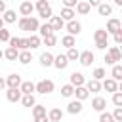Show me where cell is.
Here are the masks:
<instances>
[{"label":"cell","mask_w":122,"mask_h":122,"mask_svg":"<svg viewBox=\"0 0 122 122\" xmlns=\"http://www.w3.org/2000/svg\"><path fill=\"white\" fill-rule=\"evenodd\" d=\"M67 65H69V59H67V55H65V53L53 55V67H55V69L63 71V69H67Z\"/></svg>","instance_id":"obj_7"},{"label":"cell","mask_w":122,"mask_h":122,"mask_svg":"<svg viewBox=\"0 0 122 122\" xmlns=\"http://www.w3.org/2000/svg\"><path fill=\"white\" fill-rule=\"evenodd\" d=\"M27 44H29V50H36V48H40L42 38H40L38 34H30V36L27 38Z\"/></svg>","instance_id":"obj_20"},{"label":"cell","mask_w":122,"mask_h":122,"mask_svg":"<svg viewBox=\"0 0 122 122\" xmlns=\"http://www.w3.org/2000/svg\"><path fill=\"white\" fill-rule=\"evenodd\" d=\"M10 38H11V34H10V30L4 27V29H0V42H10Z\"/></svg>","instance_id":"obj_39"},{"label":"cell","mask_w":122,"mask_h":122,"mask_svg":"<svg viewBox=\"0 0 122 122\" xmlns=\"http://www.w3.org/2000/svg\"><path fill=\"white\" fill-rule=\"evenodd\" d=\"M32 114H34V118H36V116H46V107L36 103V105L32 107Z\"/></svg>","instance_id":"obj_36"},{"label":"cell","mask_w":122,"mask_h":122,"mask_svg":"<svg viewBox=\"0 0 122 122\" xmlns=\"http://www.w3.org/2000/svg\"><path fill=\"white\" fill-rule=\"evenodd\" d=\"M34 122H50V120H48V116H36Z\"/></svg>","instance_id":"obj_52"},{"label":"cell","mask_w":122,"mask_h":122,"mask_svg":"<svg viewBox=\"0 0 122 122\" xmlns=\"http://www.w3.org/2000/svg\"><path fill=\"white\" fill-rule=\"evenodd\" d=\"M19 92H21L23 95H30V93H34V82H30V80H23L21 86H19Z\"/></svg>","instance_id":"obj_17"},{"label":"cell","mask_w":122,"mask_h":122,"mask_svg":"<svg viewBox=\"0 0 122 122\" xmlns=\"http://www.w3.org/2000/svg\"><path fill=\"white\" fill-rule=\"evenodd\" d=\"M19 101H21V105H23V107H29V109L36 105V99H34V93H30V95H21V99H19Z\"/></svg>","instance_id":"obj_25"},{"label":"cell","mask_w":122,"mask_h":122,"mask_svg":"<svg viewBox=\"0 0 122 122\" xmlns=\"http://www.w3.org/2000/svg\"><path fill=\"white\" fill-rule=\"evenodd\" d=\"M17 50H29V44H27V38H19V48Z\"/></svg>","instance_id":"obj_48"},{"label":"cell","mask_w":122,"mask_h":122,"mask_svg":"<svg viewBox=\"0 0 122 122\" xmlns=\"http://www.w3.org/2000/svg\"><path fill=\"white\" fill-rule=\"evenodd\" d=\"M48 23H50V27H51V30H53V32H55V30H61V29H65V21H63L59 15H51Z\"/></svg>","instance_id":"obj_9"},{"label":"cell","mask_w":122,"mask_h":122,"mask_svg":"<svg viewBox=\"0 0 122 122\" xmlns=\"http://www.w3.org/2000/svg\"><path fill=\"white\" fill-rule=\"evenodd\" d=\"M61 46H65L67 50H69V48H74V46H76V40H74V36H71V34H65V36L61 38Z\"/></svg>","instance_id":"obj_28"},{"label":"cell","mask_w":122,"mask_h":122,"mask_svg":"<svg viewBox=\"0 0 122 122\" xmlns=\"http://www.w3.org/2000/svg\"><path fill=\"white\" fill-rule=\"evenodd\" d=\"M105 76H107V72H105L103 67H97V69H93V72H92V78H93V80H99V82H101Z\"/></svg>","instance_id":"obj_31"},{"label":"cell","mask_w":122,"mask_h":122,"mask_svg":"<svg viewBox=\"0 0 122 122\" xmlns=\"http://www.w3.org/2000/svg\"><path fill=\"white\" fill-rule=\"evenodd\" d=\"M97 11H99V15H111L112 13V6L111 4H107V2H101L99 6H97Z\"/></svg>","instance_id":"obj_26"},{"label":"cell","mask_w":122,"mask_h":122,"mask_svg":"<svg viewBox=\"0 0 122 122\" xmlns=\"http://www.w3.org/2000/svg\"><path fill=\"white\" fill-rule=\"evenodd\" d=\"M71 86H74V88H78V86H84L86 84V78H84V74L82 72H72L71 74V82H69Z\"/></svg>","instance_id":"obj_16"},{"label":"cell","mask_w":122,"mask_h":122,"mask_svg":"<svg viewBox=\"0 0 122 122\" xmlns=\"http://www.w3.org/2000/svg\"><path fill=\"white\" fill-rule=\"evenodd\" d=\"M53 90H55V84H53L51 80H48V78L34 84V92H38V93H42V95H48V93H51Z\"/></svg>","instance_id":"obj_2"},{"label":"cell","mask_w":122,"mask_h":122,"mask_svg":"<svg viewBox=\"0 0 122 122\" xmlns=\"http://www.w3.org/2000/svg\"><path fill=\"white\" fill-rule=\"evenodd\" d=\"M93 40H95V42H99V40H109L107 30H105V29H97V30L93 32Z\"/></svg>","instance_id":"obj_32"},{"label":"cell","mask_w":122,"mask_h":122,"mask_svg":"<svg viewBox=\"0 0 122 122\" xmlns=\"http://www.w3.org/2000/svg\"><path fill=\"white\" fill-rule=\"evenodd\" d=\"M21 76L17 74V72H13V74H10V76H6V88H19L21 86Z\"/></svg>","instance_id":"obj_10"},{"label":"cell","mask_w":122,"mask_h":122,"mask_svg":"<svg viewBox=\"0 0 122 122\" xmlns=\"http://www.w3.org/2000/svg\"><path fill=\"white\" fill-rule=\"evenodd\" d=\"M4 88H6V78H2V76H0V92H2Z\"/></svg>","instance_id":"obj_53"},{"label":"cell","mask_w":122,"mask_h":122,"mask_svg":"<svg viewBox=\"0 0 122 122\" xmlns=\"http://www.w3.org/2000/svg\"><path fill=\"white\" fill-rule=\"evenodd\" d=\"M21 92H19V88H8V92H6V99L10 101V103H17L19 99H21Z\"/></svg>","instance_id":"obj_12"},{"label":"cell","mask_w":122,"mask_h":122,"mask_svg":"<svg viewBox=\"0 0 122 122\" xmlns=\"http://www.w3.org/2000/svg\"><path fill=\"white\" fill-rule=\"evenodd\" d=\"M112 40H114V44H122V29L112 34Z\"/></svg>","instance_id":"obj_44"},{"label":"cell","mask_w":122,"mask_h":122,"mask_svg":"<svg viewBox=\"0 0 122 122\" xmlns=\"http://www.w3.org/2000/svg\"><path fill=\"white\" fill-rule=\"evenodd\" d=\"M46 8H50V2H48V0H36L34 10H38V13H40V11H44Z\"/></svg>","instance_id":"obj_38"},{"label":"cell","mask_w":122,"mask_h":122,"mask_svg":"<svg viewBox=\"0 0 122 122\" xmlns=\"http://www.w3.org/2000/svg\"><path fill=\"white\" fill-rule=\"evenodd\" d=\"M103 61H105L107 65H114V63H112V59L109 57V53H105V57H103Z\"/></svg>","instance_id":"obj_51"},{"label":"cell","mask_w":122,"mask_h":122,"mask_svg":"<svg viewBox=\"0 0 122 122\" xmlns=\"http://www.w3.org/2000/svg\"><path fill=\"white\" fill-rule=\"evenodd\" d=\"M74 15H76V11H74V10H71V8H63V10H61V13H59V17H61L65 23H67V21H72V19H74Z\"/></svg>","instance_id":"obj_23"},{"label":"cell","mask_w":122,"mask_h":122,"mask_svg":"<svg viewBox=\"0 0 122 122\" xmlns=\"http://www.w3.org/2000/svg\"><path fill=\"white\" fill-rule=\"evenodd\" d=\"M82 101H78V99H74V101H71L69 105H67V112L69 114H80L82 112Z\"/></svg>","instance_id":"obj_13"},{"label":"cell","mask_w":122,"mask_h":122,"mask_svg":"<svg viewBox=\"0 0 122 122\" xmlns=\"http://www.w3.org/2000/svg\"><path fill=\"white\" fill-rule=\"evenodd\" d=\"M111 74H112V80H116V82L122 80V65H120V63L112 65V72H111Z\"/></svg>","instance_id":"obj_30"},{"label":"cell","mask_w":122,"mask_h":122,"mask_svg":"<svg viewBox=\"0 0 122 122\" xmlns=\"http://www.w3.org/2000/svg\"><path fill=\"white\" fill-rule=\"evenodd\" d=\"M8 44H10V48H15V50H17V48H19V38H17V36H11Z\"/></svg>","instance_id":"obj_46"},{"label":"cell","mask_w":122,"mask_h":122,"mask_svg":"<svg viewBox=\"0 0 122 122\" xmlns=\"http://www.w3.org/2000/svg\"><path fill=\"white\" fill-rule=\"evenodd\" d=\"M17 25H19L21 30H30V32L38 30V27H40V23H38L36 17H21V19L17 21Z\"/></svg>","instance_id":"obj_1"},{"label":"cell","mask_w":122,"mask_h":122,"mask_svg":"<svg viewBox=\"0 0 122 122\" xmlns=\"http://www.w3.org/2000/svg\"><path fill=\"white\" fill-rule=\"evenodd\" d=\"M72 93H74V86H71V84L61 86V95L63 97H72Z\"/></svg>","instance_id":"obj_35"},{"label":"cell","mask_w":122,"mask_h":122,"mask_svg":"<svg viewBox=\"0 0 122 122\" xmlns=\"http://www.w3.org/2000/svg\"><path fill=\"white\" fill-rule=\"evenodd\" d=\"M42 40H44V44H46V46H55V44H57V36H55V32H53V34L44 36Z\"/></svg>","instance_id":"obj_37"},{"label":"cell","mask_w":122,"mask_h":122,"mask_svg":"<svg viewBox=\"0 0 122 122\" xmlns=\"http://www.w3.org/2000/svg\"><path fill=\"white\" fill-rule=\"evenodd\" d=\"M17 55H19V50L10 48V46H8V50L4 51V57H6L8 61H17Z\"/></svg>","instance_id":"obj_29"},{"label":"cell","mask_w":122,"mask_h":122,"mask_svg":"<svg viewBox=\"0 0 122 122\" xmlns=\"http://www.w3.org/2000/svg\"><path fill=\"white\" fill-rule=\"evenodd\" d=\"M61 2H63V8H71V10H74V6H76L78 0H61Z\"/></svg>","instance_id":"obj_45"},{"label":"cell","mask_w":122,"mask_h":122,"mask_svg":"<svg viewBox=\"0 0 122 122\" xmlns=\"http://www.w3.org/2000/svg\"><path fill=\"white\" fill-rule=\"evenodd\" d=\"M84 86H86V90L92 92V93H99V92H101V82H99V80H93V78H92V80H88Z\"/></svg>","instance_id":"obj_19"},{"label":"cell","mask_w":122,"mask_h":122,"mask_svg":"<svg viewBox=\"0 0 122 122\" xmlns=\"http://www.w3.org/2000/svg\"><path fill=\"white\" fill-rule=\"evenodd\" d=\"M17 61H19L21 65H29V63L32 61V53H30L29 50H23V51H19V55H17Z\"/></svg>","instance_id":"obj_21"},{"label":"cell","mask_w":122,"mask_h":122,"mask_svg":"<svg viewBox=\"0 0 122 122\" xmlns=\"http://www.w3.org/2000/svg\"><path fill=\"white\" fill-rule=\"evenodd\" d=\"M63 114H65V112H63L59 107H53L50 112H46V116H48L50 122H61V120H63Z\"/></svg>","instance_id":"obj_8"},{"label":"cell","mask_w":122,"mask_h":122,"mask_svg":"<svg viewBox=\"0 0 122 122\" xmlns=\"http://www.w3.org/2000/svg\"><path fill=\"white\" fill-rule=\"evenodd\" d=\"M107 46H109V40H99V42H95V48H97V50H107Z\"/></svg>","instance_id":"obj_47"},{"label":"cell","mask_w":122,"mask_h":122,"mask_svg":"<svg viewBox=\"0 0 122 122\" xmlns=\"http://www.w3.org/2000/svg\"><path fill=\"white\" fill-rule=\"evenodd\" d=\"M65 29H67V32H69L71 36H76V34L82 32V23L76 21V19H72V21H67V23H65Z\"/></svg>","instance_id":"obj_4"},{"label":"cell","mask_w":122,"mask_h":122,"mask_svg":"<svg viewBox=\"0 0 122 122\" xmlns=\"http://www.w3.org/2000/svg\"><path fill=\"white\" fill-rule=\"evenodd\" d=\"M107 34H114L116 30H120V19H116V17H112V19H109L107 21Z\"/></svg>","instance_id":"obj_14"},{"label":"cell","mask_w":122,"mask_h":122,"mask_svg":"<svg viewBox=\"0 0 122 122\" xmlns=\"http://www.w3.org/2000/svg\"><path fill=\"white\" fill-rule=\"evenodd\" d=\"M74 8H76V11H78L80 15H88V13L92 11V8H90V4H88L86 0H78Z\"/></svg>","instance_id":"obj_18"},{"label":"cell","mask_w":122,"mask_h":122,"mask_svg":"<svg viewBox=\"0 0 122 122\" xmlns=\"http://www.w3.org/2000/svg\"><path fill=\"white\" fill-rule=\"evenodd\" d=\"M2 57H4V51H2V50H0V59H2Z\"/></svg>","instance_id":"obj_56"},{"label":"cell","mask_w":122,"mask_h":122,"mask_svg":"<svg viewBox=\"0 0 122 122\" xmlns=\"http://www.w3.org/2000/svg\"><path fill=\"white\" fill-rule=\"evenodd\" d=\"M65 55H67V59H69V63H71V61H78V55H80V51H78L76 48H69Z\"/></svg>","instance_id":"obj_33"},{"label":"cell","mask_w":122,"mask_h":122,"mask_svg":"<svg viewBox=\"0 0 122 122\" xmlns=\"http://www.w3.org/2000/svg\"><path fill=\"white\" fill-rule=\"evenodd\" d=\"M107 53H109V57L112 59L114 65H116L118 61H122V53H120V48H118V46H111V48L107 50Z\"/></svg>","instance_id":"obj_15"},{"label":"cell","mask_w":122,"mask_h":122,"mask_svg":"<svg viewBox=\"0 0 122 122\" xmlns=\"http://www.w3.org/2000/svg\"><path fill=\"white\" fill-rule=\"evenodd\" d=\"M99 122H114V118H112V114L111 112H99Z\"/></svg>","instance_id":"obj_40"},{"label":"cell","mask_w":122,"mask_h":122,"mask_svg":"<svg viewBox=\"0 0 122 122\" xmlns=\"http://www.w3.org/2000/svg\"><path fill=\"white\" fill-rule=\"evenodd\" d=\"M111 114H112L114 122H122V107H116V109H114V112H111Z\"/></svg>","instance_id":"obj_42"},{"label":"cell","mask_w":122,"mask_h":122,"mask_svg":"<svg viewBox=\"0 0 122 122\" xmlns=\"http://www.w3.org/2000/svg\"><path fill=\"white\" fill-rule=\"evenodd\" d=\"M4 25H6V23H4V19L0 17V29H4Z\"/></svg>","instance_id":"obj_54"},{"label":"cell","mask_w":122,"mask_h":122,"mask_svg":"<svg viewBox=\"0 0 122 122\" xmlns=\"http://www.w3.org/2000/svg\"><path fill=\"white\" fill-rule=\"evenodd\" d=\"M72 95H76L78 101H84V99L90 97V92L86 90V86H78V88H74V93H72Z\"/></svg>","instance_id":"obj_22"},{"label":"cell","mask_w":122,"mask_h":122,"mask_svg":"<svg viewBox=\"0 0 122 122\" xmlns=\"http://www.w3.org/2000/svg\"><path fill=\"white\" fill-rule=\"evenodd\" d=\"M40 65H42V67H51V65H53V55H51L50 51H44V53L40 55Z\"/></svg>","instance_id":"obj_24"},{"label":"cell","mask_w":122,"mask_h":122,"mask_svg":"<svg viewBox=\"0 0 122 122\" xmlns=\"http://www.w3.org/2000/svg\"><path fill=\"white\" fill-rule=\"evenodd\" d=\"M51 15H53V11H51V6H50V8H46L44 11H40V17H42V19H48V21H50V17H51Z\"/></svg>","instance_id":"obj_43"},{"label":"cell","mask_w":122,"mask_h":122,"mask_svg":"<svg viewBox=\"0 0 122 122\" xmlns=\"http://www.w3.org/2000/svg\"><path fill=\"white\" fill-rule=\"evenodd\" d=\"M6 10H8V8H6V0H0V15H2Z\"/></svg>","instance_id":"obj_50"},{"label":"cell","mask_w":122,"mask_h":122,"mask_svg":"<svg viewBox=\"0 0 122 122\" xmlns=\"http://www.w3.org/2000/svg\"><path fill=\"white\" fill-rule=\"evenodd\" d=\"M0 17L4 19V23H15V21H17V15H15V11H13V10H6Z\"/></svg>","instance_id":"obj_27"},{"label":"cell","mask_w":122,"mask_h":122,"mask_svg":"<svg viewBox=\"0 0 122 122\" xmlns=\"http://www.w3.org/2000/svg\"><path fill=\"white\" fill-rule=\"evenodd\" d=\"M101 90H107V92L114 93V92H118V82L112 80V78H105V80L101 82Z\"/></svg>","instance_id":"obj_11"},{"label":"cell","mask_w":122,"mask_h":122,"mask_svg":"<svg viewBox=\"0 0 122 122\" xmlns=\"http://www.w3.org/2000/svg\"><path fill=\"white\" fill-rule=\"evenodd\" d=\"M38 30H40V38H44V36H48V34H53V30H51L50 23H44V25H40V27H38Z\"/></svg>","instance_id":"obj_34"},{"label":"cell","mask_w":122,"mask_h":122,"mask_svg":"<svg viewBox=\"0 0 122 122\" xmlns=\"http://www.w3.org/2000/svg\"><path fill=\"white\" fill-rule=\"evenodd\" d=\"M92 109L97 111V112H103V111L107 109V99L101 97V95H95V97L92 99Z\"/></svg>","instance_id":"obj_5"},{"label":"cell","mask_w":122,"mask_h":122,"mask_svg":"<svg viewBox=\"0 0 122 122\" xmlns=\"http://www.w3.org/2000/svg\"><path fill=\"white\" fill-rule=\"evenodd\" d=\"M114 4L116 6H122V0H114Z\"/></svg>","instance_id":"obj_55"},{"label":"cell","mask_w":122,"mask_h":122,"mask_svg":"<svg viewBox=\"0 0 122 122\" xmlns=\"http://www.w3.org/2000/svg\"><path fill=\"white\" fill-rule=\"evenodd\" d=\"M112 103H114V107H122V93L120 92L112 93Z\"/></svg>","instance_id":"obj_41"},{"label":"cell","mask_w":122,"mask_h":122,"mask_svg":"<svg viewBox=\"0 0 122 122\" xmlns=\"http://www.w3.org/2000/svg\"><path fill=\"white\" fill-rule=\"evenodd\" d=\"M86 2L90 4V8H97V6H99V4L103 2V0H86Z\"/></svg>","instance_id":"obj_49"},{"label":"cell","mask_w":122,"mask_h":122,"mask_svg":"<svg viewBox=\"0 0 122 122\" xmlns=\"http://www.w3.org/2000/svg\"><path fill=\"white\" fill-rule=\"evenodd\" d=\"M34 11V4L30 2V0H25V2H21V6H19V13L23 15V17H30V13Z\"/></svg>","instance_id":"obj_6"},{"label":"cell","mask_w":122,"mask_h":122,"mask_svg":"<svg viewBox=\"0 0 122 122\" xmlns=\"http://www.w3.org/2000/svg\"><path fill=\"white\" fill-rule=\"evenodd\" d=\"M93 59H95V55H93L92 50H84V51H80V55H78V61H80L82 67H92Z\"/></svg>","instance_id":"obj_3"}]
</instances>
